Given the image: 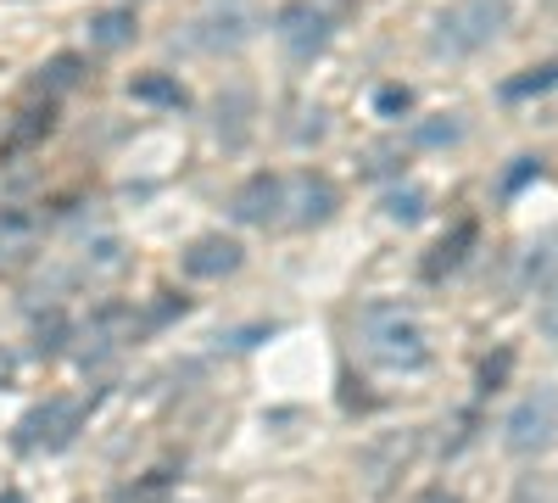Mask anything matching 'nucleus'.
<instances>
[{
    "mask_svg": "<svg viewBox=\"0 0 558 503\" xmlns=\"http://www.w3.org/2000/svg\"><path fill=\"white\" fill-rule=\"evenodd\" d=\"M520 503H536V498H520Z\"/></svg>",
    "mask_w": 558,
    "mask_h": 503,
    "instance_id": "nucleus-30",
    "label": "nucleus"
},
{
    "mask_svg": "<svg viewBox=\"0 0 558 503\" xmlns=\"http://www.w3.org/2000/svg\"><path fill=\"white\" fill-rule=\"evenodd\" d=\"M39 134H51V101H45V107H28V112H23L17 134L7 141V157H12V152H23V146H34Z\"/></svg>",
    "mask_w": 558,
    "mask_h": 503,
    "instance_id": "nucleus-16",
    "label": "nucleus"
},
{
    "mask_svg": "<svg viewBox=\"0 0 558 503\" xmlns=\"http://www.w3.org/2000/svg\"><path fill=\"white\" fill-rule=\"evenodd\" d=\"M418 503H463V498H452V492H430V498H418Z\"/></svg>",
    "mask_w": 558,
    "mask_h": 503,
    "instance_id": "nucleus-28",
    "label": "nucleus"
},
{
    "mask_svg": "<svg viewBox=\"0 0 558 503\" xmlns=\"http://www.w3.org/2000/svg\"><path fill=\"white\" fill-rule=\"evenodd\" d=\"M0 503H23V492H0Z\"/></svg>",
    "mask_w": 558,
    "mask_h": 503,
    "instance_id": "nucleus-29",
    "label": "nucleus"
},
{
    "mask_svg": "<svg viewBox=\"0 0 558 503\" xmlns=\"http://www.w3.org/2000/svg\"><path fill=\"white\" fill-rule=\"evenodd\" d=\"M408 107H413V89H408V84H380V89H375V112H380V118H402Z\"/></svg>",
    "mask_w": 558,
    "mask_h": 503,
    "instance_id": "nucleus-19",
    "label": "nucleus"
},
{
    "mask_svg": "<svg viewBox=\"0 0 558 503\" xmlns=\"http://www.w3.org/2000/svg\"><path fill=\"white\" fill-rule=\"evenodd\" d=\"M78 57H57V62H45L39 68V79H34V89H39V96H45V89H73L78 84Z\"/></svg>",
    "mask_w": 558,
    "mask_h": 503,
    "instance_id": "nucleus-17",
    "label": "nucleus"
},
{
    "mask_svg": "<svg viewBox=\"0 0 558 503\" xmlns=\"http://www.w3.org/2000/svg\"><path fill=\"white\" fill-rule=\"evenodd\" d=\"M134 7H112V12H96L89 17V45L96 51H118V45H129L134 39Z\"/></svg>",
    "mask_w": 558,
    "mask_h": 503,
    "instance_id": "nucleus-13",
    "label": "nucleus"
},
{
    "mask_svg": "<svg viewBox=\"0 0 558 503\" xmlns=\"http://www.w3.org/2000/svg\"><path fill=\"white\" fill-rule=\"evenodd\" d=\"M386 218L418 224V218H425V191H391V196H386Z\"/></svg>",
    "mask_w": 558,
    "mask_h": 503,
    "instance_id": "nucleus-18",
    "label": "nucleus"
},
{
    "mask_svg": "<svg viewBox=\"0 0 558 503\" xmlns=\"http://www.w3.org/2000/svg\"><path fill=\"white\" fill-rule=\"evenodd\" d=\"M184 274L191 280H223V274H235L246 263V247L235 236H196L191 247H184Z\"/></svg>",
    "mask_w": 558,
    "mask_h": 503,
    "instance_id": "nucleus-10",
    "label": "nucleus"
},
{
    "mask_svg": "<svg viewBox=\"0 0 558 503\" xmlns=\"http://www.w3.org/2000/svg\"><path fill=\"white\" fill-rule=\"evenodd\" d=\"M168 487H173V470H151V481H140V487L129 492V503H157Z\"/></svg>",
    "mask_w": 558,
    "mask_h": 503,
    "instance_id": "nucleus-22",
    "label": "nucleus"
},
{
    "mask_svg": "<svg viewBox=\"0 0 558 503\" xmlns=\"http://www.w3.org/2000/svg\"><path fill=\"white\" fill-rule=\"evenodd\" d=\"M274 34H279V45H286L296 62H307V57H318L324 45H330L336 7L330 0H286V7L274 12Z\"/></svg>",
    "mask_w": 558,
    "mask_h": 503,
    "instance_id": "nucleus-4",
    "label": "nucleus"
},
{
    "mask_svg": "<svg viewBox=\"0 0 558 503\" xmlns=\"http://www.w3.org/2000/svg\"><path fill=\"white\" fill-rule=\"evenodd\" d=\"M553 436H558V386H536L514 403V415L502 420V442H508V453L531 459V453L553 447Z\"/></svg>",
    "mask_w": 558,
    "mask_h": 503,
    "instance_id": "nucleus-3",
    "label": "nucleus"
},
{
    "mask_svg": "<svg viewBox=\"0 0 558 503\" xmlns=\"http://www.w3.org/2000/svg\"><path fill=\"white\" fill-rule=\"evenodd\" d=\"M520 280H525V286H542V291L558 280V230H547V236H536V241L525 247Z\"/></svg>",
    "mask_w": 558,
    "mask_h": 503,
    "instance_id": "nucleus-12",
    "label": "nucleus"
},
{
    "mask_svg": "<svg viewBox=\"0 0 558 503\" xmlns=\"http://www.w3.org/2000/svg\"><path fill=\"white\" fill-rule=\"evenodd\" d=\"M470 247H475V224L463 218L458 230H452V236H441V241H436V252L425 258V280H441V274H452L463 258H470Z\"/></svg>",
    "mask_w": 558,
    "mask_h": 503,
    "instance_id": "nucleus-11",
    "label": "nucleus"
},
{
    "mask_svg": "<svg viewBox=\"0 0 558 503\" xmlns=\"http://www.w3.org/2000/svg\"><path fill=\"white\" fill-rule=\"evenodd\" d=\"M357 347L368 363H380L391 375H413L430 363V336L418 325V313L402 302H363L357 308Z\"/></svg>",
    "mask_w": 558,
    "mask_h": 503,
    "instance_id": "nucleus-1",
    "label": "nucleus"
},
{
    "mask_svg": "<svg viewBox=\"0 0 558 503\" xmlns=\"http://www.w3.org/2000/svg\"><path fill=\"white\" fill-rule=\"evenodd\" d=\"M341 207V191H336V179L330 173H286V224H296V230H313V224L324 218H336Z\"/></svg>",
    "mask_w": 558,
    "mask_h": 503,
    "instance_id": "nucleus-7",
    "label": "nucleus"
},
{
    "mask_svg": "<svg viewBox=\"0 0 558 503\" xmlns=\"http://www.w3.org/2000/svg\"><path fill=\"white\" fill-rule=\"evenodd\" d=\"M402 152H391V146H375V152H368V173H397L402 163H397Z\"/></svg>",
    "mask_w": 558,
    "mask_h": 503,
    "instance_id": "nucleus-25",
    "label": "nucleus"
},
{
    "mask_svg": "<svg viewBox=\"0 0 558 503\" xmlns=\"http://www.w3.org/2000/svg\"><path fill=\"white\" fill-rule=\"evenodd\" d=\"M191 28H196V34H191V45H202V51H235V45H246V39H252L257 17H252L246 0H213V7H207Z\"/></svg>",
    "mask_w": 558,
    "mask_h": 503,
    "instance_id": "nucleus-8",
    "label": "nucleus"
},
{
    "mask_svg": "<svg viewBox=\"0 0 558 503\" xmlns=\"http://www.w3.org/2000/svg\"><path fill=\"white\" fill-rule=\"evenodd\" d=\"M558 89V62H542V68H525L520 79L502 84V101H531V96H547Z\"/></svg>",
    "mask_w": 558,
    "mask_h": 503,
    "instance_id": "nucleus-15",
    "label": "nucleus"
},
{
    "mask_svg": "<svg viewBox=\"0 0 558 503\" xmlns=\"http://www.w3.org/2000/svg\"><path fill=\"white\" fill-rule=\"evenodd\" d=\"M39 352H57L62 347V319H45V325H39V342H34Z\"/></svg>",
    "mask_w": 558,
    "mask_h": 503,
    "instance_id": "nucleus-26",
    "label": "nucleus"
},
{
    "mask_svg": "<svg viewBox=\"0 0 558 503\" xmlns=\"http://www.w3.org/2000/svg\"><path fill=\"white\" fill-rule=\"evenodd\" d=\"M458 134H463V123L441 118V123H425V129H418V146H447V141H458Z\"/></svg>",
    "mask_w": 558,
    "mask_h": 503,
    "instance_id": "nucleus-23",
    "label": "nucleus"
},
{
    "mask_svg": "<svg viewBox=\"0 0 558 503\" xmlns=\"http://www.w3.org/2000/svg\"><path fill=\"white\" fill-rule=\"evenodd\" d=\"M84 268L89 274H118L123 268V247L118 241H96V247H89V258H84Z\"/></svg>",
    "mask_w": 558,
    "mask_h": 503,
    "instance_id": "nucleus-20",
    "label": "nucleus"
},
{
    "mask_svg": "<svg viewBox=\"0 0 558 503\" xmlns=\"http://www.w3.org/2000/svg\"><path fill=\"white\" fill-rule=\"evenodd\" d=\"M536 325H542V336L547 342H558V280L542 291V308H536Z\"/></svg>",
    "mask_w": 558,
    "mask_h": 503,
    "instance_id": "nucleus-21",
    "label": "nucleus"
},
{
    "mask_svg": "<svg viewBox=\"0 0 558 503\" xmlns=\"http://www.w3.org/2000/svg\"><path fill=\"white\" fill-rule=\"evenodd\" d=\"M229 218H235V224H257V230L286 224V173H252L246 185L229 196Z\"/></svg>",
    "mask_w": 558,
    "mask_h": 503,
    "instance_id": "nucleus-9",
    "label": "nucleus"
},
{
    "mask_svg": "<svg viewBox=\"0 0 558 503\" xmlns=\"http://www.w3.org/2000/svg\"><path fill=\"white\" fill-rule=\"evenodd\" d=\"M514 23V0H452L430 23V51L436 57H475Z\"/></svg>",
    "mask_w": 558,
    "mask_h": 503,
    "instance_id": "nucleus-2",
    "label": "nucleus"
},
{
    "mask_svg": "<svg viewBox=\"0 0 558 503\" xmlns=\"http://www.w3.org/2000/svg\"><path fill=\"white\" fill-rule=\"evenodd\" d=\"M146 331H151V319H140L129 302H107V308L89 313V325L78 331V358L84 363H107V358H118L134 336H146Z\"/></svg>",
    "mask_w": 558,
    "mask_h": 503,
    "instance_id": "nucleus-6",
    "label": "nucleus"
},
{
    "mask_svg": "<svg viewBox=\"0 0 558 503\" xmlns=\"http://www.w3.org/2000/svg\"><path fill=\"white\" fill-rule=\"evenodd\" d=\"M12 375H17V352L0 347V386H12Z\"/></svg>",
    "mask_w": 558,
    "mask_h": 503,
    "instance_id": "nucleus-27",
    "label": "nucleus"
},
{
    "mask_svg": "<svg viewBox=\"0 0 558 503\" xmlns=\"http://www.w3.org/2000/svg\"><path fill=\"white\" fill-rule=\"evenodd\" d=\"M78 426H84L78 397H45L39 408H28V415L17 420V447L23 453H57L78 436Z\"/></svg>",
    "mask_w": 558,
    "mask_h": 503,
    "instance_id": "nucleus-5",
    "label": "nucleus"
},
{
    "mask_svg": "<svg viewBox=\"0 0 558 503\" xmlns=\"http://www.w3.org/2000/svg\"><path fill=\"white\" fill-rule=\"evenodd\" d=\"M129 96L134 101H151V107H191V89H184L179 79H168V73H140L134 84H129Z\"/></svg>",
    "mask_w": 558,
    "mask_h": 503,
    "instance_id": "nucleus-14",
    "label": "nucleus"
},
{
    "mask_svg": "<svg viewBox=\"0 0 558 503\" xmlns=\"http://www.w3.org/2000/svg\"><path fill=\"white\" fill-rule=\"evenodd\" d=\"M28 241V218H0V258Z\"/></svg>",
    "mask_w": 558,
    "mask_h": 503,
    "instance_id": "nucleus-24",
    "label": "nucleus"
}]
</instances>
